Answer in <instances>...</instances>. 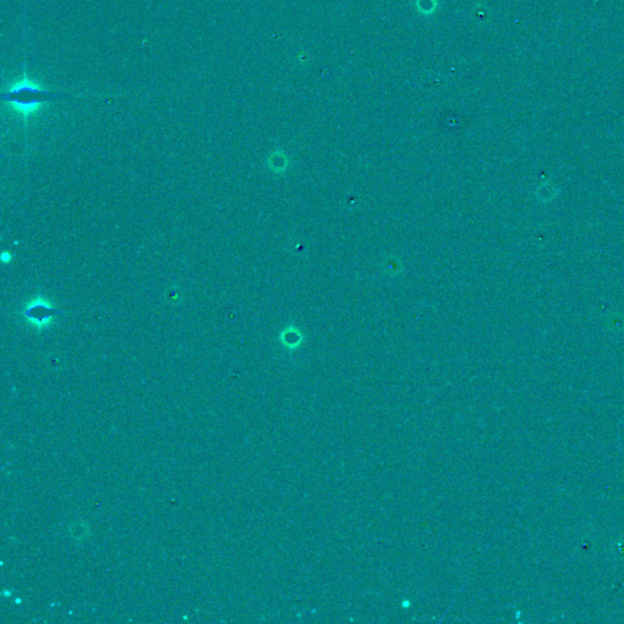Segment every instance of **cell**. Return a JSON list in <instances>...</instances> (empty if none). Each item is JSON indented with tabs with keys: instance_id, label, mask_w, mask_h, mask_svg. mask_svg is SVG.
<instances>
[{
	"instance_id": "1",
	"label": "cell",
	"mask_w": 624,
	"mask_h": 624,
	"mask_svg": "<svg viewBox=\"0 0 624 624\" xmlns=\"http://www.w3.org/2000/svg\"><path fill=\"white\" fill-rule=\"evenodd\" d=\"M65 97H68V94H58L45 91L24 73L21 81L15 83L8 92L3 94V100L11 104V107L21 114L24 120H27L29 115L37 111L44 102Z\"/></svg>"
},
{
	"instance_id": "2",
	"label": "cell",
	"mask_w": 624,
	"mask_h": 624,
	"mask_svg": "<svg viewBox=\"0 0 624 624\" xmlns=\"http://www.w3.org/2000/svg\"><path fill=\"white\" fill-rule=\"evenodd\" d=\"M63 312H65L63 310L50 306L47 302L37 300L24 310V315L26 318H29V321L33 322L37 326H43L50 320H53L54 317L61 316Z\"/></svg>"
},
{
	"instance_id": "3",
	"label": "cell",
	"mask_w": 624,
	"mask_h": 624,
	"mask_svg": "<svg viewBox=\"0 0 624 624\" xmlns=\"http://www.w3.org/2000/svg\"><path fill=\"white\" fill-rule=\"evenodd\" d=\"M419 9L423 14H432L435 9L437 0H419Z\"/></svg>"
}]
</instances>
